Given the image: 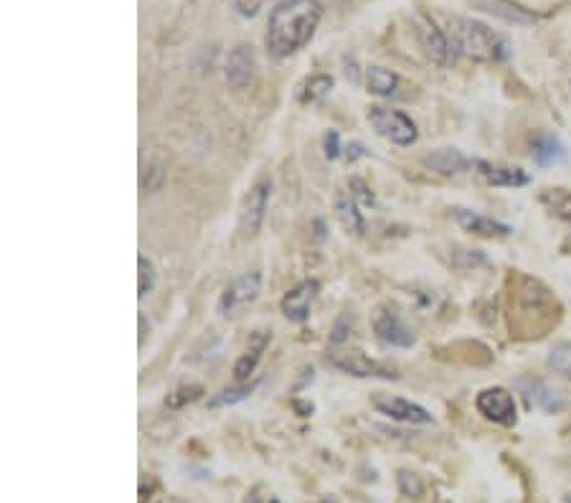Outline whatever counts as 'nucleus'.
<instances>
[{"label":"nucleus","instance_id":"f257e3e1","mask_svg":"<svg viewBox=\"0 0 571 503\" xmlns=\"http://www.w3.org/2000/svg\"><path fill=\"white\" fill-rule=\"evenodd\" d=\"M320 0H282L267 18L264 49L272 59H290L313 41L323 21Z\"/></svg>","mask_w":571,"mask_h":503},{"label":"nucleus","instance_id":"f03ea898","mask_svg":"<svg viewBox=\"0 0 571 503\" xmlns=\"http://www.w3.org/2000/svg\"><path fill=\"white\" fill-rule=\"evenodd\" d=\"M445 34L457 56L480 61V64H500L511 59L513 49L503 34H498L488 23L467 16L447 18Z\"/></svg>","mask_w":571,"mask_h":503},{"label":"nucleus","instance_id":"7ed1b4c3","mask_svg":"<svg viewBox=\"0 0 571 503\" xmlns=\"http://www.w3.org/2000/svg\"><path fill=\"white\" fill-rule=\"evenodd\" d=\"M368 122H371V128H374L381 138L399 145V148L414 145L419 138L417 122H414L409 115H404L401 110H391V107L376 105L368 110Z\"/></svg>","mask_w":571,"mask_h":503},{"label":"nucleus","instance_id":"20e7f679","mask_svg":"<svg viewBox=\"0 0 571 503\" xmlns=\"http://www.w3.org/2000/svg\"><path fill=\"white\" fill-rule=\"evenodd\" d=\"M259 290H262V275H259V272H247V275L237 277V280L224 290V295H221L219 313L224 318L242 316L244 310L257 303Z\"/></svg>","mask_w":571,"mask_h":503},{"label":"nucleus","instance_id":"39448f33","mask_svg":"<svg viewBox=\"0 0 571 503\" xmlns=\"http://www.w3.org/2000/svg\"><path fill=\"white\" fill-rule=\"evenodd\" d=\"M328 364L341 371V374L358 376V379H396L394 369L371 359L363 351H338V354L328 356Z\"/></svg>","mask_w":571,"mask_h":503},{"label":"nucleus","instance_id":"423d86ee","mask_svg":"<svg viewBox=\"0 0 571 503\" xmlns=\"http://www.w3.org/2000/svg\"><path fill=\"white\" fill-rule=\"evenodd\" d=\"M414 26H417L419 44H422V49L427 51L429 59H432L434 64H440V67H452L457 54L455 49H452L450 39H447L445 28L437 26L432 16H417Z\"/></svg>","mask_w":571,"mask_h":503},{"label":"nucleus","instance_id":"0eeeda50","mask_svg":"<svg viewBox=\"0 0 571 503\" xmlns=\"http://www.w3.org/2000/svg\"><path fill=\"white\" fill-rule=\"evenodd\" d=\"M475 407H478V412L485 417V420L495 422V425L513 427L518 420L516 399H513V394L503 387L483 389V392L478 394V399H475Z\"/></svg>","mask_w":571,"mask_h":503},{"label":"nucleus","instance_id":"6e6552de","mask_svg":"<svg viewBox=\"0 0 571 503\" xmlns=\"http://www.w3.org/2000/svg\"><path fill=\"white\" fill-rule=\"evenodd\" d=\"M270 191H272V183L267 178L254 183L249 188V194L244 196V204L242 211H239V227L247 237H254L259 232L264 222V211H267V204H270Z\"/></svg>","mask_w":571,"mask_h":503},{"label":"nucleus","instance_id":"1a4fd4ad","mask_svg":"<svg viewBox=\"0 0 571 503\" xmlns=\"http://www.w3.org/2000/svg\"><path fill=\"white\" fill-rule=\"evenodd\" d=\"M518 392L526 399L528 410H541L546 415H559L566 407V399L559 389L549 387L546 382H539V379H521L516 384Z\"/></svg>","mask_w":571,"mask_h":503},{"label":"nucleus","instance_id":"9d476101","mask_svg":"<svg viewBox=\"0 0 571 503\" xmlns=\"http://www.w3.org/2000/svg\"><path fill=\"white\" fill-rule=\"evenodd\" d=\"M254 69H257V56H254L252 44H239L231 49L224 64V77L231 89H247L254 79Z\"/></svg>","mask_w":571,"mask_h":503},{"label":"nucleus","instance_id":"9b49d317","mask_svg":"<svg viewBox=\"0 0 571 503\" xmlns=\"http://www.w3.org/2000/svg\"><path fill=\"white\" fill-rule=\"evenodd\" d=\"M374 331L376 338L386 346H396V349H409L414 343V331L401 321L399 313L389 308H381L374 316Z\"/></svg>","mask_w":571,"mask_h":503},{"label":"nucleus","instance_id":"f8f14e48","mask_svg":"<svg viewBox=\"0 0 571 503\" xmlns=\"http://www.w3.org/2000/svg\"><path fill=\"white\" fill-rule=\"evenodd\" d=\"M318 280H305L300 285H295L292 290H287L285 298H282V313H285L287 321L292 323H305L310 318V310H313L315 298H318Z\"/></svg>","mask_w":571,"mask_h":503},{"label":"nucleus","instance_id":"ddd939ff","mask_svg":"<svg viewBox=\"0 0 571 503\" xmlns=\"http://www.w3.org/2000/svg\"><path fill=\"white\" fill-rule=\"evenodd\" d=\"M376 412H381L384 417H391L396 422H407V425H429L432 422V415L424 410L422 404L409 402V399L401 397H376L374 399Z\"/></svg>","mask_w":571,"mask_h":503},{"label":"nucleus","instance_id":"4468645a","mask_svg":"<svg viewBox=\"0 0 571 503\" xmlns=\"http://www.w3.org/2000/svg\"><path fill=\"white\" fill-rule=\"evenodd\" d=\"M473 6L478 11L488 13V16L513 23V26H533L541 18L539 13L528 11L526 6H521L516 0H473Z\"/></svg>","mask_w":571,"mask_h":503},{"label":"nucleus","instance_id":"2eb2a0df","mask_svg":"<svg viewBox=\"0 0 571 503\" xmlns=\"http://www.w3.org/2000/svg\"><path fill=\"white\" fill-rule=\"evenodd\" d=\"M455 214L457 224H460L465 232L475 234V237H485V239H500V237H508L513 232L508 224L498 222V219H490V216L478 214V211H470V209H452Z\"/></svg>","mask_w":571,"mask_h":503},{"label":"nucleus","instance_id":"dca6fc26","mask_svg":"<svg viewBox=\"0 0 571 503\" xmlns=\"http://www.w3.org/2000/svg\"><path fill=\"white\" fill-rule=\"evenodd\" d=\"M424 168L432 173H437V176H460V173H465L467 168H473V161L467 158V155H462L457 148H437L432 150V153H427L422 158Z\"/></svg>","mask_w":571,"mask_h":503},{"label":"nucleus","instance_id":"f3484780","mask_svg":"<svg viewBox=\"0 0 571 503\" xmlns=\"http://www.w3.org/2000/svg\"><path fill=\"white\" fill-rule=\"evenodd\" d=\"M270 341H272V333L270 331H254L252 336H249L247 351H244V354L239 356L237 364H234V382H237V384L249 382V376L254 374L257 364H259V361H262V354H264V351H267Z\"/></svg>","mask_w":571,"mask_h":503},{"label":"nucleus","instance_id":"a211bd4d","mask_svg":"<svg viewBox=\"0 0 571 503\" xmlns=\"http://www.w3.org/2000/svg\"><path fill=\"white\" fill-rule=\"evenodd\" d=\"M473 168H478V173L483 176V181H488L490 186L518 188V186H526V183L531 181V178H528V173L521 171V168L498 166V163H488V161H473Z\"/></svg>","mask_w":571,"mask_h":503},{"label":"nucleus","instance_id":"6ab92c4d","mask_svg":"<svg viewBox=\"0 0 571 503\" xmlns=\"http://www.w3.org/2000/svg\"><path fill=\"white\" fill-rule=\"evenodd\" d=\"M335 214H338V222L343 224L348 234L353 237H361L366 232V222H363V214L358 211V201L351 191H338L335 196Z\"/></svg>","mask_w":571,"mask_h":503},{"label":"nucleus","instance_id":"aec40b11","mask_svg":"<svg viewBox=\"0 0 571 503\" xmlns=\"http://www.w3.org/2000/svg\"><path fill=\"white\" fill-rule=\"evenodd\" d=\"M366 87L368 92L376 94V97H391V94H396V89H399V74L374 64V67L366 69Z\"/></svg>","mask_w":571,"mask_h":503},{"label":"nucleus","instance_id":"412c9836","mask_svg":"<svg viewBox=\"0 0 571 503\" xmlns=\"http://www.w3.org/2000/svg\"><path fill=\"white\" fill-rule=\"evenodd\" d=\"M533 158L541 163V166H551V163H561L566 158V148L556 135H539L536 143H533Z\"/></svg>","mask_w":571,"mask_h":503},{"label":"nucleus","instance_id":"4be33fe9","mask_svg":"<svg viewBox=\"0 0 571 503\" xmlns=\"http://www.w3.org/2000/svg\"><path fill=\"white\" fill-rule=\"evenodd\" d=\"M335 87V79L330 74H313V77L305 79L300 89V102L302 105H313V102L325 100L330 94V89Z\"/></svg>","mask_w":571,"mask_h":503},{"label":"nucleus","instance_id":"5701e85b","mask_svg":"<svg viewBox=\"0 0 571 503\" xmlns=\"http://www.w3.org/2000/svg\"><path fill=\"white\" fill-rule=\"evenodd\" d=\"M541 204L551 214L559 216L561 222L571 224V191H566V188H546V191H541Z\"/></svg>","mask_w":571,"mask_h":503},{"label":"nucleus","instance_id":"b1692460","mask_svg":"<svg viewBox=\"0 0 571 503\" xmlns=\"http://www.w3.org/2000/svg\"><path fill=\"white\" fill-rule=\"evenodd\" d=\"M452 265L457 267V270H475V267H488L490 260L483 255V252H478V249H462V247H455L452 249L450 255Z\"/></svg>","mask_w":571,"mask_h":503},{"label":"nucleus","instance_id":"393cba45","mask_svg":"<svg viewBox=\"0 0 571 503\" xmlns=\"http://www.w3.org/2000/svg\"><path fill=\"white\" fill-rule=\"evenodd\" d=\"M201 394H204V387H201V384H186V387H178L176 392H171L165 397V407H168V410H181L186 404L201 399Z\"/></svg>","mask_w":571,"mask_h":503},{"label":"nucleus","instance_id":"a878e982","mask_svg":"<svg viewBox=\"0 0 571 503\" xmlns=\"http://www.w3.org/2000/svg\"><path fill=\"white\" fill-rule=\"evenodd\" d=\"M252 392H254V384H237V387L224 389V392L216 394V397L209 402V407H214V410L216 407H231V404L247 399Z\"/></svg>","mask_w":571,"mask_h":503},{"label":"nucleus","instance_id":"bb28decb","mask_svg":"<svg viewBox=\"0 0 571 503\" xmlns=\"http://www.w3.org/2000/svg\"><path fill=\"white\" fill-rule=\"evenodd\" d=\"M138 270H140V282H138V298H145L155 290V282H158V272H155L153 262L145 255L138 257Z\"/></svg>","mask_w":571,"mask_h":503},{"label":"nucleus","instance_id":"cd10ccee","mask_svg":"<svg viewBox=\"0 0 571 503\" xmlns=\"http://www.w3.org/2000/svg\"><path fill=\"white\" fill-rule=\"evenodd\" d=\"M549 366L559 374L569 376L571 379V343H556L554 349L549 354Z\"/></svg>","mask_w":571,"mask_h":503},{"label":"nucleus","instance_id":"c85d7f7f","mask_svg":"<svg viewBox=\"0 0 571 503\" xmlns=\"http://www.w3.org/2000/svg\"><path fill=\"white\" fill-rule=\"evenodd\" d=\"M396 481H399L401 496H407V498H422L424 496L422 478H419L417 473H412V470H399Z\"/></svg>","mask_w":571,"mask_h":503},{"label":"nucleus","instance_id":"c756f323","mask_svg":"<svg viewBox=\"0 0 571 503\" xmlns=\"http://www.w3.org/2000/svg\"><path fill=\"white\" fill-rule=\"evenodd\" d=\"M163 181H165L163 168H160L158 163H150V166L145 168L143 188H148V191H160V188H163Z\"/></svg>","mask_w":571,"mask_h":503},{"label":"nucleus","instance_id":"7c9ffc66","mask_svg":"<svg viewBox=\"0 0 571 503\" xmlns=\"http://www.w3.org/2000/svg\"><path fill=\"white\" fill-rule=\"evenodd\" d=\"M351 326H353V318L348 316V313H343L338 321H335L333 331H330V341L333 343H343L348 338V333H351Z\"/></svg>","mask_w":571,"mask_h":503},{"label":"nucleus","instance_id":"2f4dec72","mask_svg":"<svg viewBox=\"0 0 571 503\" xmlns=\"http://www.w3.org/2000/svg\"><path fill=\"white\" fill-rule=\"evenodd\" d=\"M323 148L328 161H335V158L341 155V135H338V130H328V133H325Z\"/></svg>","mask_w":571,"mask_h":503},{"label":"nucleus","instance_id":"473e14b6","mask_svg":"<svg viewBox=\"0 0 571 503\" xmlns=\"http://www.w3.org/2000/svg\"><path fill=\"white\" fill-rule=\"evenodd\" d=\"M267 3H270V0H234V8H237L244 18H252L257 16Z\"/></svg>","mask_w":571,"mask_h":503},{"label":"nucleus","instance_id":"72a5a7b5","mask_svg":"<svg viewBox=\"0 0 571 503\" xmlns=\"http://www.w3.org/2000/svg\"><path fill=\"white\" fill-rule=\"evenodd\" d=\"M138 323H140V346H143V343H145V336H148V333H145V326H148V321H145V313H140V316H138Z\"/></svg>","mask_w":571,"mask_h":503},{"label":"nucleus","instance_id":"f704fd0d","mask_svg":"<svg viewBox=\"0 0 571 503\" xmlns=\"http://www.w3.org/2000/svg\"><path fill=\"white\" fill-rule=\"evenodd\" d=\"M323 503H333V501H330V498H325V501H323Z\"/></svg>","mask_w":571,"mask_h":503},{"label":"nucleus","instance_id":"c9c22d12","mask_svg":"<svg viewBox=\"0 0 571 503\" xmlns=\"http://www.w3.org/2000/svg\"><path fill=\"white\" fill-rule=\"evenodd\" d=\"M270 503H280V501H275V498H272V501H270Z\"/></svg>","mask_w":571,"mask_h":503},{"label":"nucleus","instance_id":"e433bc0d","mask_svg":"<svg viewBox=\"0 0 571 503\" xmlns=\"http://www.w3.org/2000/svg\"><path fill=\"white\" fill-rule=\"evenodd\" d=\"M566 501H569V503H571V496H569V498H566Z\"/></svg>","mask_w":571,"mask_h":503}]
</instances>
